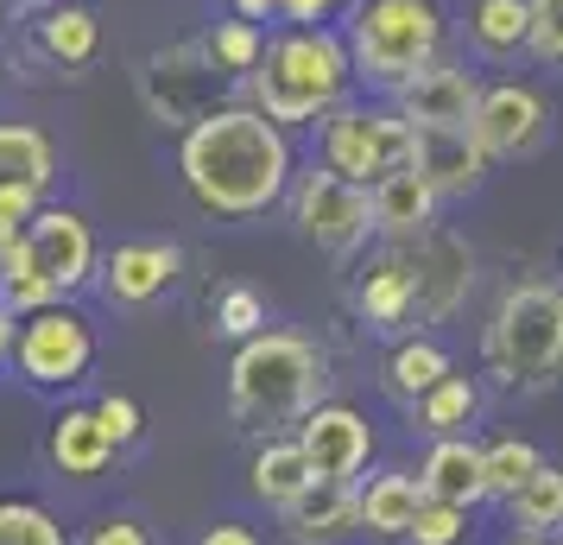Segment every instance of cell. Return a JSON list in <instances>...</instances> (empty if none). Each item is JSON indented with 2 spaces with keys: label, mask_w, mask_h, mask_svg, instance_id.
<instances>
[{
  "label": "cell",
  "mask_w": 563,
  "mask_h": 545,
  "mask_svg": "<svg viewBox=\"0 0 563 545\" xmlns=\"http://www.w3.org/2000/svg\"><path fill=\"white\" fill-rule=\"evenodd\" d=\"M291 172H298L291 133L247 102L209 108L178 140V178L190 190V204L222 216V222H254L273 204H285Z\"/></svg>",
  "instance_id": "obj_1"
},
{
  "label": "cell",
  "mask_w": 563,
  "mask_h": 545,
  "mask_svg": "<svg viewBox=\"0 0 563 545\" xmlns=\"http://www.w3.org/2000/svg\"><path fill=\"white\" fill-rule=\"evenodd\" d=\"M468 292H475V248L450 229L380 241L355 266V317L380 337H424L468 305Z\"/></svg>",
  "instance_id": "obj_2"
},
{
  "label": "cell",
  "mask_w": 563,
  "mask_h": 545,
  "mask_svg": "<svg viewBox=\"0 0 563 545\" xmlns=\"http://www.w3.org/2000/svg\"><path fill=\"white\" fill-rule=\"evenodd\" d=\"M330 362L323 349L298 330H260V337L234 342L229 356V418L254 438H291L298 418L323 400Z\"/></svg>",
  "instance_id": "obj_3"
},
{
  "label": "cell",
  "mask_w": 563,
  "mask_h": 545,
  "mask_svg": "<svg viewBox=\"0 0 563 545\" xmlns=\"http://www.w3.org/2000/svg\"><path fill=\"white\" fill-rule=\"evenodd\" d=\"M247 108H260L266 121L291 128H317L330 108L355 96V64L335 26H285L279 39H266L260 64L247 70Z\"/></svg>",
  "instance_id": "obj_4"
},
{
  "label": "cell",
  "mask_w": 563,
  "mask_h": 545,
  "mask_svg": "<svg viewBox=\"0 0 563 545\" xmlns=\"http://www.w3.org/2000/svg\"><path fill=\"white\" fill-rule=\"evenodd\" d=\"M443 39H450V26H443L437 0H349L342 45H349L355 83L380 89L386 102L443 57Z\"/></svg>",
  "instance_id": "obj_5"
},
{
  "label": "cell",
  "mask_w": 563,
  "mask_h": 545,
  "mask_svg": "<svg viewBox=\"0 0 563 545\" xmlns=\"http://www.w3.org/2000/svg\"><path fill=\"white\" fill-rule=\"evenodd\" d=\"M482 368L500 388L538 393L563 374V286L519 280L500 292V305L482 330Z\"/></svg>",
  "instance_id": "obj_6"
},
{
  "label": "cell",
  "mask_w": 563,
  "mask_h": 545,
  "mask_svg": "<svg viewBox=\"0 0 563 545\" xmlns=\"http://www.w3.org/2000/svg\"><path fill=\"white\" fill-rule=\"evenodd\" d=\"M317 165L367 190L374 178L411 165V121L393 102H342V108H330V115L317 121Z\"/></svg>",
  "instance_id": "obj_7"
},
{
  "label": "cell",
  "mask_w": 563,
  "mask_h": 545,
  "mask_svg": "<svg viewBox=\"0 0 563 545\" xmlns=\"http://www.w3.org/2000/svg\"><path fill=\"white\" fill-rule=\"evenodd\" d=\"M102 356L96 342V324L77 312V305H45V312L20 317V337H13V374L26 388H77L89 381V368Z\"/></svg>",
  "instance_id": "obj_8"
},
{
  "label": "cell",
  "mask_w": 563,
  "mask_h": 545,
  "mask_svg": "<svg viewBox=\"0 0 563 545\" xmlns=\"http://www.w3.org/2000/svg\"><path fill=\"white\" fill-rule=\"evenodd\" d=\"M285 204H291L298 235H305L310 248H323V254H355V248H367V235H374L367 190L349 178H335V172H323L317 159H310L305 172H291Z\"/></svg>",
  "instance_id": "obj_9"
},
{
  "label": "cell",
  "mask_w": 563,
  "mask_h": 545,
  "mask_svg": "<svg viewBox=\"0 0 563 545\" xmlns=\"http://www.w3.org/2000/svg\"><path fill=\"white\" fill-rule=\"evenodd\" d=\"M551 133V102L538 96L532 83L519 77H500V83H482L475 96V115H468V140L482 146L487 165L500 159H532Z\"/></svg>",
  "instance_id": "obj_10"
},
{
  "label": "cell",
  "mask_w": 563,
  "mask_h": 545,
  "mask_svg": "<svg viewBox=\"0 0 563 545\" xmlns=\"http://www.w3.org/2000/svg\"><path fill=\"white\" fill-rule=\"evenodd\" d=\"M222 70L209 64L203 39H184V45H165V52L146 57V70H140V96L153 108L165 128H190V121H203L209 108H222Z\"/></svg>",
  "instance_id": "obj_11"
},
{
  "label": "cell",
  "mask_w": 563,
  "mask_h": 545,
  "mask_svg": "<svg viewBox=\"0 0 563 545\" xmlns=\"http://www.w3.org/2000/svg\"><path fill=\"white\" fill-rule=\"evenodd\" d=\"M291 438L305 450L310 482H361V469L374 464V425H367V413L342 406V400H317Z\"/></svg>",
  "instance_id": "obj_12"
},
{
  "label": "cell",
  "mask_w": 563,
  "mask_h": 545,
  "mask_svg": "<svg viewBox=\"0 0 563 545\" xmlns=\"http://www.w3.org/2000/svg\"><path fill=\"white\" fill-rule=\"evenodd\" d=\"M26 254L38 260V273L57 286V298H70L96 280V229H89V216L70 204H38V216L26 222Z\"/></svg>",
  "instance_id": "obj_13"
},
{
  "label": "cell",
  "mask_w": 563,
  "mask_h": 545,
  "mask_svg": "<svg viewBox=\"0 0 563 545\" xmlns=\"http://www.w3.org/2000/svg\"><path fill=\"white\" fill-rule=\"evenodd\" d=\"M178 273H184L178 241H121L108 260H96V280H102L108 305H128V312L165 298V292L178 286Z\"/></svg>",
  "instance_id": "obj_14"
},
{
  "label": "cell",
  "mask_w": 563,
  "mask_h": 545,
  "mask_svg": "<svg viewBox=\"0 0 563 545\" xmlns=\"http://www.w3.org/2000/svg\"><path fill=\"white\" fill-rule=\"evenodd\" d=\"M475 96H482V77H475L468 64L437 57L431 70H418V77H411L406 89L393 96V108L406 115L411 128H468Z\"/></svg>",
  "instance_id": "obj_15"
},
{
  "label": "cell",
  "mask_w": 563,
  "mask_h": 545,
  "mask_svg": "<svg viewBox=\"0 0 563 545\" xmlns=\"http://www.w3.org/2000/svg\"><path fill=\"white\" fill-rule=\"evenodd\" d=\"M437 209H443V197L431 190V178L418 165H399V172L367 184V216H374L380 241H406V235L437 229Z\"/></svg>",
  "instance_id": "obj_16"
},
{
  "label": "cell",
  "mask_w": 563,
  "mask_h": 545,
  "mask_svg": "<svg viewBox=\"0 0 563 545\" xmlns=\"http://www.w3.org/2000/svg\"><path fill=\"white\" fill-rule=\"evenodd\" d=\"M411 165L431 178L437 197H475L487 178V159L468 128H411Z\"/></svg>",
  "instance_id": "obj_17"
},
{
  "label": "cell",
  "mask_w": 563,
  "mask_h": 545,
  "mask_svg": "<svg viewBox=\"0 0 563 545\" xmlns=\"http://www.w3.org/2000/svg\"><path fill=\"white\" fill-rule=\"evenodd\" d=\"M418 476V489L424 501H443V508H462V514H475L487 501V482H482V444L468 438H431L424 450V464L411 469Z\"/></svg>",
  "instance_id": "obj_18"
},
{
  "label": "cell",
  "mask_w": 563,
  "mask_h": 545,
  "mask_svg": "<svg viewBox=\"0 0 563 545\" xmlns=\"http://www.w3.org/2000/svg\"><path fill=\"white\" fill-rule=\"evenodd\" d=\"M279 533L291 545H342L349 533H361L355 482H310L291 508H279Z\"/></svg>",
  "instance_id": "obj_19"
},
{
  "label": "cell",
  "mask_w": 563,
  "mask_h": 545,
  "mask_svg": "<svg viewBox=\"0 0 563 545\" xmlns=\"http://www.w3.org/2000/svg\"><path fill=\"white\" fill-rule=\"evenodd\" d=\"M45 457H52L57 476H70V482H96L121 450L108 444L102 418H96V406H64V413L52 418V438H45Z\"/></svg>",
  "instance_id": "obj_20"
},
{
  "label": "cell",
  "mask_w": 563,
  "mask_h": 545,
  "mask_svg": "<svg viewBox=\"0 0 563 545\" xmlns=\"http://www.w3.org/2000/svg\"><path fill=\"white\" fill-rule=\"evenodd\" d=\"M32 32H38V52L52 57L57 70H89L102 57V20L82 0H45Z\"/></svg>",
  "instance_id": "obj_21"
},
{
  "label": "cell",
  "mask_w": 563,
  "mask_h": 545,
  "mask_svg": "<svg viewBox=\"0 0 563 545\" xmlns=\"http://www.w3.org/2000/svg\"><path fill=\"white\" fill-rule=\"evenodd\" d=\"M355 508L374 539H406L418 508H424V489H418L411 469H374L367 482H355Z\"/></svg>",
  "instance_id": "obj_22"
},
{
  "label": "cell",
  "mask_w": 563,
  "mask_h": 545,
  "mask_svg": "<svg viewBox=\"0 0 563 545\" xmlns=\"http://www.w3.org/2000/svg\"><path fill=\"white\" fill-rule=\"evenodd\" d=\"M310 489V469H305V450L298 438H260V450L247 457V494L260 508H291L298 494Z\"/></svg>",
  "instance_id": "obj_23"
},
{
  "label": "cell",
  "mask_w": 563,
  "mask_h": 545,
  "mask_svg": "<svg viewBox=\"0 0 563 545\" xmlns=\"http://www.w3.org/2000/svg\"><path fill=\"white\" fill-rule=\"evenodd\" d=\"M468 39H475L482 57L512 64V57H526V45H532V7L526 0H475L468 7Z\"/></svg>",
  "instance_id": "obj_24"
},
{
  "label": "cell",
  "mask_w": 563,
  "mask_h": 545,
  "mask_svg": "<svg viewBox=\"0 0 563 545\" xmlns=\"http://www.w3.org/2000/svg\"><path fill=\"white\" fill-rule=\"evenodd\" d=\"M482 413V388L468 381V374H443L431 393H418L411 400V425L424 432V438H462L468 425Z\"/></svg>",
  "instance_id": "obj_25"
},
{
  "label": "cell",
  "mask_w": 563,
  "mask_h": 545,
  "mask_svg": "<svg viewBox=\"0 0 563 545\" xmlns=\"http://www.w3.org/2000/svg\"><path fill=\"white\" fill-rule=\"evenodd\" d=\"M443 374H456L450 362V349L437 337H393V356H386V393L393 400H418V393H431Z\"/></svg>",
  "instance_id": "obj_26"
},
{
  "label": "cell",
  "mask_w": 563,
  "mask_h": 545,
  "mask_svg": "<svg viewBox=\"0 0 563 545\" xmlns=\"http://www.w3.org/2000/svg\"><path fill=\"white\" fill-rule=\"evenodd\" d=\"M57 178V146L32 121H0V184H26V190H52Z\"/></svg>",
  "instance_id": "obj_27"
},
{
  "label": "cell",
  "mask_w": 563,
  "mask_h": 545,
  "mask_svg": "<svg viewBox=\"0 0 563 545\" xmlns=\"http://www.w3.org/2000/svg\"><path fill=\"white\" fill-rule=\"evenodd\" d=\"M507 526L512 533H563V464H538L519 489L507 494Z\"/></svg>",
  "instance_id": "obj_28"
},
{
  "label": "cell",
  "mask_w": 563,
  "mask_h": 545,
  "mask_svg": "<svg viewBox=\"0 0 563 545\" xmlns=\"http://www.w3.org/2000/svg\"><path fill=\"white\" fill-rule=\"evenodd\" d=\"M0 305L13 317H32V312H45V305H57V286L38 273V260L26 254V241H7L0 248Z\"/></svg>",
  "instance_id": "obj_29"
},
{
  "label": "cell",
  "mask_w": 563,
  "mask_h": 545,
  "mask_svg": "<svg viewBox=\"0 0 563 545\" xmlns=\"http://www.w3.org/2000/svg\"><path fill=\"white\" fill-rule=\"evenodd\" d=\"M203 52H209V64H216L229 83H241L260 64V52H266V26L234 20V13H229V20H216V26L203 32Z\"/></svg>",
  "instance_id": "obj_30"
},
{
  "label": "cell",
  "mask_w": 563,
  "mask_h": 545,
  "mask_svg": "<svg viewBox=\"0 0 563 545\" xmlns=\"http://www.w3.org/2000/svg\"><path fill=\"white\" fill-rule=\"evenodd\" d=\"M0 545H70L64 520L32 494H0Z\"/></svg>",
  "instance_id": "obj_31"
},
{
  "label": "cell",
  "mask_w": 563,
  "mask_h": 545,
  "mask_svg": "<svg viewBox=\"0 0 563 545\" xmlns=\"http://www.w3.org/2000/svg\"><path fill=\"white\" fill-rule=\"evenodd\" d=\"M544 464L538 457V444L532 438H494V444H482V482H487V501H507L532 469Z\"/></svg>",
  "instance_id": "obj_32"
},
{
  "label": "cell",
  "mask_w": 563,
  "mask_h": 545,
  "mask_svg": "<svg viewBox=\"0 0 563 545\" xmlns=\"http://www.w3.org/2000/svg\"><path fill=\"white\" fill-rule=\"evenodd\" d=\"M266 330V298H260L254 286H222L216 292V337H234L247 342Z\"/></svg>",
  "instance_id": "obj_33"
},
{
  "label": "cell",
  "mask_w": 563,
  "mask_h": 545,
  "mask_svg": "<svg viewBox=\"0 0 563 545\" xmlns=\"http://www.w3.org/2000/svg\"><path fill=\"white\" fill-rule=\"evenodd\" d=\"M96 418H102V432L114 450H133V444L146 438V413H140V400H128V393H102L96 400Z\"/></svg>",
  "instance_id": "obj_34"
},
{
  "label": "cell",
  "mask_w": 563,
  "mask_h": 545,
  "mask_svg": "<svg viewBox=\"0 0 563 545\" xmlns=\"http://www.w3.org/2000/svg\"><path fill=\"white\" fill-rule=\"evenodd\" d=\"M462 533H468V514H462V508H443V501H424V508H418V520H411L406 545H456Z\"/></svg>",
  "instance_id": "obj_35"
},
{
  "label": "cell",
  "mask_w": 563,
  "mask_h": 545,
  "mask_svg": "<svg viewBox=\"0 0 563 545\" xmlns=\"http://www.w3.org/2000/svg\"><path fill=\"white\" fill-rule=\"evenodd\" d=\"M526 7H532V45H526V57L563 70V0H526Z\"/></svg>",
  "instance_id": "obj_36"
},
{
  "label": "cell",
  "mask_w": 563,
  "mask_h": 545,
  "mask_svg": "<svg viewBox=\"0 0 563 545\" xmlns=\"http://www.w3.org/2000/svg\"><path fill=\"white\" fill-rule=\"evenodd\" d=\"M70 545H158V539L133 514H102V520H89Z\"/></svg>",
  "instance_id": "obj_37"
},
{
  "label": "cell",
  "mask_w": 563,
  "mask_h": 545,
  "mask_svg": "<svg viewBox=\"0 0 563 545\" xmlns=\"http://www.w3.org/2000/svg\"><path fill=\"white\" fill-rule=\"evenodd\" d=\"M38 204H45V197L26 190V184H0V248L26 235V222L38 216Z\"/></svg>",
  "instance_id": "obj_38"
},
{
  "label": "cell",
  "mask_w": 563,
  "mask_h": 545,
  "mask_svg": "<svg viewBox=\"0 0 563 545\" xmlns=\"http://www.w3.org/2000/svg\"><path fill=\"white\" fill-rule=\"evenodd\" d=\"M335 13H342V0H285L279 7L285 26H330Z\"/></svg>",
  "instance_id": "obj_39"
},
{
  "label": "cell",
  "mask_w": 563,
  "mask_h": 545,
  "mask_svg": "<svg viewBox=\"0 0 563 545\" xmlns=\"http://www.w3.org/2000/svg\"><path fill=\"white\" fill-rule=\"evenodd\" d=\"M197 545H266V539H260L254 526H241V520H216V526L197 533Z\"/></svg>",
  "instance_id": "obj_40"
},
{
  "label": "cell",
  "mask_w": 563,
  "mask_h": 545,
  "mask_svg": "<svg viewBox=\"0 0 563 545\" xmlns=\"http://www.w3.org/2000/svg\"><path fill=\"white\" fill-rule=\"evenodd\" d=\"M229 7H234V20H254V26H266V20H279L285 0H229Z\"/></svg>",
  "instance_id": "obj_41"
},
{
  "label": "cell",
  "mask_w": 563,
  "mask_h": 545,
  "mask_svg": "<svg viewBox=\"0 0 563 545\" xmlns=\"http://www.w3.org/2000/svg\"><path fill=\"white\" fill-rule=\"evenodd\" d=\"M13 337H20V317H13L7 305H0V368L13 362Z\"/></svg>",
  "instance_id": "obj_42"
},
{
  "label": "cell",
  "mask_w": 563,
  "mask_h": 545,
  "mask_svg": "<svg viewBox=\"0 0 563 545\" xmlns=\"http://www.w3.org/2000/svg\"><path fill=\"white\" fill-rule=\"evenodd\" d=\"M507 545H558V539H544V533H512Z\"/></svg>",
  "instance_id": "obj_43"
},
{
  "label": "cell",
  "mask_w": 563,
  "mask_h": 545,
  "mask_svg": "<svg viewBox=\"0 0 563 545\" xmlns=\"http://www.w3.org/2000/svg\"><path fill=\"white\" fill-rule=\"evenodd\" d=\"M0 13H7V0H0Z\"/></svg>",
  "instance_id": "obj_44"
},
{
  "label": "cell",
  "mask_w": 563,
  "mask_h": 545,
  "mask_svg": "<svg viewBox=\"0 0 563 545\" xmlns=\"http://www.w3.org/2000/svg\"><path fill=\"white\" fill-rule=\"evenodd\" d=\"M558 545H563V533H558Z\"/></svg>",
  "instance_id": "obj_45"
},
{
  "label": "cell",
  "mask_w": 563,
  "mask_h": 545,
  "mask_svg": "<svg viewBox=\"0 0 563 545\" xmlns=\"http://www.w3.org/2000/svg\"><path fill=\"white\" fill-rule=\"evenodd\" d=\"M342 7H349V0H342Z\"/></svg>",
  "instance_id": "obj_46"
}]
</instances>
